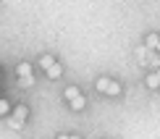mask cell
<instances>
[{
  "mask_svg": "<svg viewBox=\"0 0 160 139\" xmlns=\"http://www.w3.org/2000/svg\"><path fill=\"white\" fill-rule=\"evenodd\" d=\"M95 89H97V95H102V97H121L123 84L118 82V79H113V76H97L95 79Z\"/></svg>",
  "mask_w": 160,
  "mask_h": 139,
  "instance_id": "cell-1",
  "label": "cell"
},
{
  "mask_svg": "<svg viewBox=\"0 0 160 139\" xmlns=\"http://www.w3.org/2000/svg\"><path fill=\"white\" fill-rule=\"evenodd\" d=\"M29 116H32V110H29V105H16V108L11 110V118H8V126L13 131H18V129H24L26 126V121H29Z\"/></svg>",
  "mask_w": 160,
  "mask_h": 139,
  "instance_id": "cell-2",
  "label": "cell"
},
{
  "mask_svg": "<svg viewBox=\"0 0 160 139\" xmlns=\"http://www.w3.org/2000/svg\"><path fill=\"white\" fill-rule=\"evenodd\" d=\"M16 76H18V84L21 87H34V68H32V63L21 61L16 66Z\"/></svg>",
  "mask_w": 160,
  "mask_h": 139,
  "instance_id": "cell-3",
  "label": "cell"
},
{
  "mask_svg": "<svg viewBox=\"0 0 160 139\" xmlns=\"http://www.w3.org/2000/svg\"><path fill=\"white\" fill-rule=\"evenodd\" d=\"M68 110H74V113H84V110H87V97L79 95V97H74V100H68Z\"/></svg>",
  "mask_w": 160,
  "mask_h": 139,
  "instance_id": "cell-4",
  "label": "cell"
},
{
  "mask_svg": "<svg viewBox=\"0 0 160 139\" xmlns=\"http://www.w3.org/2000/svg\"><path fill=\"white\" fill-rule=\"evenodd\" d=\"M52 63H58V58H55V55H50V52H45V55H39V58H37V66H39L42 71H48Z\"/></svg>",
  "mask_w": 160,
  "mask_h": 139,
  "instance_id": "cell-5",
  "label": "cell"
},
{
  "mask_svg": "<svg viewBox=\"0 0 160 139\" xmlns=\"http://www.w3.org/2000/svg\"><path fill=\"white\" fill-rule=\"evenodd\" d=\"M144 87H147V89H152V92H158V89H160V79H158V74H155V71H150V74L144 76Z\"/></svg>",
  "mask_w": 160,
  "mask_h": 139,
  "instance_id": "cell-6",
  "label": "cell"
},
{
  "mask_svg": "<svg viewBox=\"0 0 160 139\" xmlns=\"http://www.w3.org/2000/svg\"><path fill=\"white\" fill-rule=\"evenodd\" d=\"M79 95H82V89H79L76 84H66V87H63V100L66 102L74 100V97H79Z\"/></svg>",
  "mask_w": 160,
  "mask_h": 139,
  "instance_id": "cell-7",
  "label": "cell"
},
{
  "mask_svg": "<svg viewBox=\"0 0 160 139\" xmlns=\"http://www.w3.org/2000/svg\"><path fill=\"white\" fill-rule=\"evenodd\" d=\"M45 74H48V79H50V82H58V79L63 76V66H61V63H52L50 68L45 71Z\"/></svg>",
  "mask_w": 160,
  "mask_h": 139,
  "instance_id": "cell-8",
  "label": "cell"
},
{
  "mask_svg": "<svg viewBox=\"0 0 160 139\" xmlns=\"http://www.w3.org/2000/svg\"><path fill=\"white\" fill-rule=\"evenodd\" d=\"M158 39H160V34H155V32H150V34H144V47H147V50H155Z\"/></svg>",
  "mask_w": 160,
  "mask_h": 139,
  "instance_id": "cell-9",
  "label": "cell"
},
{
  "mask_svg": "<svg viewBox=\"0 0 160 139\" xmlns=\"http://www.w3.org/2000/svg\"><path fill=\"white\" fill-rule=\"evenodd\" d=\"M8 113H11V102L5 97H0V116H8Z\"/></svg>",
  "mask_w": 160,
  "mask_h": 139,
  "instance_id": "cell-10",
  "label": "cell"
},
{
  "mask_svg": "<svg viewBox=\"0 0 160 139\" xmlns=\"http://www.w3.org/2000/svg\"><path fill=\"white\" fill-rule=\"evenodd\" d=\"M71 134H66V131H61V134H55V139H68Z\"/></svg>",
  "mask_w": 160,
  "mask_h": 139,
  "instance_id": "cell-11",
  "label": "cell"
},
{
  "mask_svg": "<svg viewBox=\"0 0 160 139\" xmlns=\"http://www.w3.org/2000/svg\"><path fill=\"white\" fill-rule=\"evenodd\" d=\"M68 139H82V137H79V134H71V137H68Z\"/></svg>",
  "mask_w": 160,
  "mask_h": 139,
  "instance_id": "cell-12",
  "label": "cell"
},
{
  "mask_svg": "<svg viewBox=\"0 0 160 139\" xmlns=\"http://www.w3.org/2000/svg\"><path fill=\"white\" fill-rule=\"evenodd\" d=\"M155 52H160V39H158V45H155Z\"/></svg>",
  "mask_w": 160,
  "mask_h": 139,
  "instance_id": "cell-13",
  "label": "cell"
},
{
  "mask_svg": "<svg viewBox=\"0 0 160 139\" xmlns=\"http://www.w3.org/2000/svg\"><path fill=\"white\" fill-rule=\"evenodd\" d=\"M155 74H158V79H160V68H158V71H155Z\"/></svg>",
  "mask_w": 160,
  "mask_h": 139,
  "instance_id": "cell-14",
  "label": "cell"
},
{
  "mask_svg": "<svg viewBox=\"0 0 160 139\" xmlns=\"http://www.w3.org/2000/svg\"><path fill=\"white\" fill-rule=\"evenodd\" d=\"M0 79H3V68H0Z\"/></svg>",
  "mask_w": 160,
  "mask_h": 139,
  "instance_id": "cell-15",
  "label": "cell"
},
{
  "mask_svg": "<svg viewBox=\"0 0 160 139\" xmlns=\"http://www.w3.org/2000/svg\"><path fill=\"white\" fill-rule=\"evenodd\" d=\"M105 139H108V137H105Z\"/></svg>",
  "mask_w": 160,
  "mask_h": 139,
  "instance_id": "cell-16",
  "label": "cell"
},
{
  "mask_svg": "<svg viewBox=\"0 0 160 139\" xmlns=\"http://www.w3.org/2000/svg\"><path fill=\"white\" fill-rule=\"evenodd\" d=\"M0 97H3V95H0Z\"/></svg>",
  "mask_w": 160,
  "mask_h": 139,
  "instance_id": "cell-17",
  "label": "cell"
}]
</instances>
